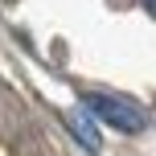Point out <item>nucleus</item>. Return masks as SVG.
<instances>
[{"label":"nucleus","instance_id":"nucleus-1","mask_svg":"<svg viewBox=\"0 0 156 156\" xmlns=\"http://www.w3.org/2000/svg\"><path fill=\"white\" fill-rule=\"evenodd\" d=\"M82 107L90 111L94 119H103V123H111L115 132H127V136H136V132L148 127V111L136 107L132 99H119V94H99V90H90V94H82Z\"/></svg>","mask_w":156,"mask_h":156},{"label":"nucleus","instance_id":"nucleus-2","mask_svg":"<svg viewBox=\"0 0 156 156\" xmlns=\"http://www.w3.org/2000/svg\"><path fill=\"white\" fill-rule=\"evenodd\" d=\"M66 123H70V132H74V140L82 144L86 152H99L103 148V140H99V127H94V115L86 107H78V111H70L66 115Z\"/></svg>","mask_w":156,"mask_h":156},{"label":"nucleus","instance_id":"nucleus-3","mask_svg":"<svg viewBox=\"0 0 156 156\" xmlns=\"http://www.w3.org/2000/svg\"><path fill=\"white\" fill-rule=\"evenodd\" d=\"M144 8H148V12H152V16H156V0H144Z\"/></svg>","mask_w":156,"mask_h":156}]
</instances>
